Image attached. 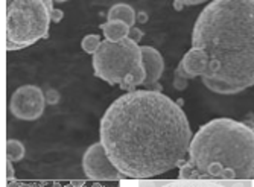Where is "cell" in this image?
Instances as JSON below:
<instances>
[{
	"instance_id": "cell-16",
	"label": "cell",
	"mask_w": 254,
	"mask_h": 187,
	"mask_svg": "<svg viewBox=\"0 0 254 187\" xmlns=\"http://www.w3.org/2000/svg\"><path fill=\"white\" fill-rule=\"evenodd\" d=\"M63 17H64V12H63L61 9L54 8V9L51 11V18H52L54 23H60V21L63 20Z\"/></svg>"
},
{
	"instance_id": "cell-8",
	"label": "cell",
	"mask_w": 254,
	"mask_h": 187,
	"mask_svg": "<svg viewBox=\"0 0 254 187\" xmlns=\"http://www.w3.org/2000/svg\"><path fill=\"white\" fill-rule=\"evenodd\" d=\"M142 55H143V65L146 70V78L143 82V87H151L152 84L158 82V79L163 75L165 70V61L161 54L152 48V46H140Z\"/></svg>"
},
{
	"instance_id": "cell-1",
	"label": "cell",
	"mask_w": 254,
	"mask_h": 187,
	"mask_svg": "<svg viewBox=\"0 0 254 187\" xmlns=\"http://www.w3.org/2000/svg\"><path fill=\"white\" fill-rule=\"evenodd\" d=\"M107 155L127 180H148L188 160L192 129L181 105L157 90H132L114 101L99 126Z\"/></svg>"
},
{
	"instance_id": "cell-17",
	"label": "cell",
	"mask_w": 254,
	"mask_h": 187,
	"mask_svg": "<svg viewBox=\"0 0 254 187\" xmlns=\"http://www.w3.org/2000/svg\"><path fill=\"white\" fill-rule=\"evenodd\" d=\"M12 163H14V161H11V160H8V158H6V180H8V181H11V180H14V178H15V175H14V168H12Z\"/></svg>"
},
{
	"instance_id": "cell-9",
	"label": "cell",
	"mask_w": 254,
	"mask_h": 187,
	"mask_svg": "<svg viewBox=\"0 0 254 187\" xmlns=\"http://www.w3.org/2000/svg\"><path fill=\"white\" fill-rule=\"evenodd\" d=\"M129 28L131 26H128L122 20H107V23L101 25L105 40H110V41H121L127 38L129 34Z\"/></svg>"
},
{
	"instance_id": "cell-12",
	"label": "cell",
	"mask_w": 254,
	"mask_h": 187,
	"mask_svg": "<svg viewBox=\"0 0 254 187\" xmlns=\"http://www.w3.org/2000/svg\"><path fill=\"white\" fill-rule=\"evenodd\" d=\"M101 38L95 34H90V35H85L81 41V48L84 49V52L90 54V55H93L99 48H101Z\"/></svg>"
},
{
	"instance_id": "cell-18",
	"label": "cell",
	"mask_w": 254,
	"mask_h": 187,
	"mask_svg": "<svg viewBox=\"0 0 254 187\" xmlns=\"http://www.w3.org/2000/svg\"><path fill=\"white\" fill-rule=\"evenodd\" d=\"M174 2H180L186 6H192V5H201V3H205L209 2V0H174Z\"/></svg>"
},
{
	"instance_id": "cell-21",
	"label": "cell",
	"mask_w": 254,
	"mask_h": 187,
	"mask_svg": "<svg viewBox=\"0 0 254 187\" xmlns=\"http://www.w3.org/2000/svg\"><path fill=\"white\" fill-rule=\"evenodd\" d=\"M67 2V0H54V3H64Z\"/></svg>"
},
{
	"instance_id": "cell-15",
	"label": "cell",
	"mask_w": 254,
	"mask_h": 187,
	"mask_svg": "<svg viewBox=\"0 0 254 187\" xmlns=\"http://www.w3.org/2000/svg\"><path fill=\"white\" fill-rule=\"evenodd\" d=\"M143 37H145V32H143L142 29H138V28H135V26L129 28V34H128V38L134 40L135 43H140V41L143 40Z\"/></svg>"
},
{
	"instance_id": "cell-5",
	"label": "cell",
	"mask_w": 254,
	"mask_h": 187,
	"mask_svg": "<svg viewBox=\"0 0 254 187\" xmlns=\"http://www.w3.org/2000/svg\"><path fill=\"white\" fill-rule=\"evenodd\" d=\"M51 21L44 0H6V51H21L48 38Z\"/></svg>"
},
{
	"instance_id": "cell-6",
	"label": "cell",
	"mask_w": 254,
	"mask_h": 187,
	"mask_svg": "<svg viewBox=\"0 0 254 187\" xmlns=\"http://www.w3.org/2000/svg\"><path fill=\"white\" fill-rule=\"evenodd\" d=\"M46 96L37 85H21L14 93L9 102V108L14 118L20 121H37L40 119L46 108Z\"/></svg>"
},
{
	"instance_id": "cell-19",
	"label": "cell",
	"mask_w": 254,
	"mask_h": 187,
	"mask_svg": "<svg viewBox=\"0 0 254 187\" xmlns=\"http://www.w3.org/2000/svg\"><path fill=\"white\" fill-rule=\"evenodd\" d=\"M137 21L140 23V25H143V23L148 21V14L145 11H140V12H137Z\"/></svg>"
},
{
	"instance_id": "cell-11",
	"label": "cell",
	"mask_w": 254,
	"mask_h": 187,
	"mask_svg": "<svg viewBox=\"0 0 254 187\" xmlns=\"http://www.w3.org/2000/svg\"><path fill=\"white\" fill-rule=\"evenodd\" d=\"M26 155V149L25 145H23L20 140L15 138H9L6 142V158L11 161H21Z\"/></svg>"
},
{
	"instance_id": "cell-10",
	"label": "cell",
	"mask_w": 254,
	"mask_h": 187,
	"mask_svg": "<svg viewBox=\"0 0 254 187\" xmlns=\"http://www.w3.org/2000/svg\"><path fill=\"white\" fill-rule=\"evenodd\" d=\"M107 20H122L132 28L137 21V12L127 3H116L108 9Z\"/></svg>"
},
{
	"instance_id": "cell-14",
	"label": "cell",
	"mask_w": 254,
	"mask_h": 187,
	"mask_svg": "<svg viewBox=\"0 0 254 187\" xmlns=\"http://www.w3.org/2000/svg\"><path fill=\"white\" fill-rule=\"evenodd\" d=\"M44 96H46V102L49 105H57L60 102V93L55 88H48L44 91Z\"/></svg>"
},
{
	"instance_id": "cell-4",
	"label": "cell",
	"mask_w": 254,
	"mask_h": 187,
	"mask_svg": "<svg viewBox=\"0 0 254 187\" xmlns=\"http://www.w3.org/2000/svg\"><path fill=\"white\" fill-rule=\"evenodd\" d=\"M91 62L98 78L125 91L143 85L146 78L142 48L128 37L121 41H102Z\"/></svg>"
},
{
	"instance_id": "cell-2",
	"label": "cell",
	"mask_w": 254,
	"mask_h": 187,
	"mask_svg": "<svg viewBox=\"0 0 254 187\" xmlns=\"http://www.w3.org/2000/svg\"><path fill=\"white\" fill-rule=\"evenodd\" d=\"M189 79L218 95L254 85V0H212L198 15L192 48L181 60Z\"/></svg>"
},
{
	"instance_id": "cell-13",
	"label": "cell",
	"mask_w": 254,
	"mask_h": 187,
	"mask_svg": "<svg viewBox=\"0 0 254 187\" xmlns=\"http://www.w3.org/2000/svg\"><path fill=\"white\" fill-rule=\"evenodd\" d=\"M188 84H189V79L186 76H183L181 73L175 72L174 73V88L178 90V91H183L188 88Z\"/></svg>"
},
{
	"instance_id": "cell-20",
	"label": "cell",
	"mask_w": 254,
	"mask_h": 187,
	"mask_svg": "<svg viewBox=\"0 0 254 187\" xmlns=\"http://www.w3.org/2000/svg\"><path fill=\"white\" fill-rule=\"evenodd\" d=\"M44 2H46V3H48V5H49L51 11L54 9V0H44Z\"/></svg>"
},
{
	"instance_id": "cell-3",
	"label": "cell",
	"mask_w": 254,
	"mask_h": 187,
	"mask_svg": "<svg viewBox=\"0 0 254 187\" xmlns=\"http://www.w3.org/2000/svg\"><path fill=\"white\" fill-rule=\"evenodd\" d=\"M188 161L193 180H254V128L228 118L207 122L192 137Z\"/></svg>"
},
{
	"instance_id": "cell-7",
	"label": "cell",
	"mask_w": 254,
	"mask_h": 187,
	"mask_svg": "<svg viewBox=\"0 0 254 187\" xmlns=\"http://www.w3.org/2000/svg\"><path fill=\"white\" fill-rule=\"evenodd\" d=\"M82 169L93 181H122L127 177L116 168L105 152L102 142L91 145L82 157Z\"/></svg>"
}]
</instances>
